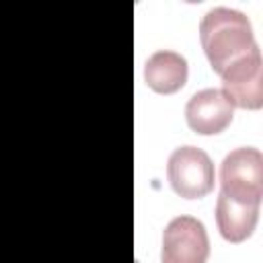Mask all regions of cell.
<instances>
[{
  "label": "cell",
  "mask_w": 263,
  "mask_h": 263,
  "mask_svg": "<svg viewBox=\"0 0 263 263\" xmlns=\"http://www.w3.org/2000/svg\"><path fill=\"white\" fill-rule=\"evenodd\" d=\"M166 179L177 195L185 199H201L214 189L212 158L201 148L181 146L168 156Z\"/></svg>",
  "instance_id": "obj_3"
},
{
  "label": "cell",
  "mask_w": 263,
  "mask_h": 263,
  "mask_svg": "<svg viewBox=\"0 0 263 263\" xmlns=\"http://www.w3.org/2000/svg\"><path fill=\"white\" fill-rule=\"evenodd\" d=\"M210 238L205 226L193 216L173 218L162 232L160 263H205Z\"/></svg>",
  "instance_id": "obj_4"
},
{
  "label": "cell",
  "mask_w": 263,
  "mask_h": 263,
  "mask_svg": "<svg viewBox=\"0 0 263 263\" xmlns=\"http://www.w3.org/2000/svg\"><path fill=\"white\" fill-rule=\"evenodd\" d=\"M187 60L171 49L154 51L144 68V78L148 88H152L158 95H173L181 90L187 82Z\"/></svg>",
  "instance_id": "obj_7"
},
{
  "label": "cell",
  "mask_w": 263,
  "mask_h": 263,
  "mask_svg": "<svg viewBox=\"0 0 263 263\" xmlns=\"http://www.w3.org/2000/svg\"><path fill=\"white\" fill-rule=\"evenodd\" d=\"M259 220V205H247L228 199L220 193L216 203V224L224 240L228 242H242L247 240Z\"/></svg>",
  "instance_id": "obj_8"
},
{
  "label": "cell",
  "mask_w": 263,
  "mask_h": 263,
  "mask_svg": "<svg viewBox=\"0 0 263 263\" xmlns=\"http://www.w3.org/2000/svg\"><path fill=\"white\" fill-rule=\"evenodd\" d=\"M201 49L212 70L222 76L238 60L259 51L251 21L234 8H212L199 23Z\"/></svg>",
  "instance_id": "obj_1"
},
{
  "label": "cell",
  "mask_w": 263,
  "mask_h": 263,
  "mask_svg": "<svg viewBox=\"0 0 263 263\" xmlns=\"http://www.w3.org/2000/svg\"><path fill=\"white\" fill-rule=\"evenodd\" d=\"M234 117V105L218 88L197 90L185 105V119L191 132L214 136L224 132Z\"/></svg>",
  "instance_id": "obj_6"
},
{
  "label": "cell",
  "mask_w": 263,
  "mask_h": 263,
  "mask_svg": "<svg viewBox=\"0 0 263 263\" xmlns=\"http://www.w3.org/2000/svg\"><path fill=\"white\" fill-rule=\"evenodd\" d=\"M222 195L247 205H261L263 199V156L257 148L232 150L220 166Z\"/></svg>",
  "instance_id": "obj_2"
},
{
  "label": "cell",
  "mask_w": 263,
  "mask_h": 263,
  "mask_svg": "<svg viewBox=\"0 0 263 263\" xmlns=\"http://www.w3.org/2000/svg\"><path fill=\"white\" fill-rule=\"evenodd\" d=\"M222 86L226 99L249 111H257L263 107V62L261 51L247 55L224 70Z\"/></svg>",
  "instance_id": "obj_5"
}]
</instances>
